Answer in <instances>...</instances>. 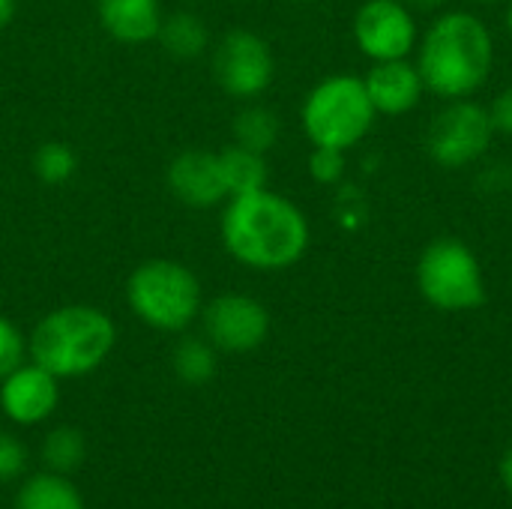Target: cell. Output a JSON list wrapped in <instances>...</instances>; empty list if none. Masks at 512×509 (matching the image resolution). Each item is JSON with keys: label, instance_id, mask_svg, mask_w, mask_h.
<instances>
[{"label": "cell", "instance_id": "603a6c76", "mask_svg": "<svg viewBox=\"0 0 512 509\" xmlns=\"http://www.w3.org/2000/svg\"><path fill=\"white\" fill-rule=\"evenodd\" d=\"M21 363H24V339L12 321L0 318V381Z\"/></svg>", "mask_w": 512, "mask_h": 509}, {"label": "cell", "instance_id": "8992f818", "mask_svg": "<svg viewBox=\"0 0 512 509\" xmlns=\"http://www.w3.org/2000/svg\"><path fill=\"white\" fill-rule=\"evenodd\" d=\"M417 291L438 312H474L486 303V276L477 252L459 237L432 240L417 258Z\"/></svg>", "mask_w": 512, "mask_h": 509}, {"label": "cell", "instance_id": "9c48e42d", "mask_svg": "<svg viewBox=\"0 0 512 509\" xmlns=\"http://www.w3.org/2000/svg\"><path fill=\"white\" fill-rule=\"evenodd\" d=\"M354 42L372 63L411 57L420 42L414 9L402 0H366L354 15Z\"/></svg>", "mask_w": 512, "mask_h": 509}, {"label": "cell", "instance_id": "7c38bea8", "mask_svg": "<svg viewBox=\"0 0 512 509\" xmlns=\"http://www.w3.org/2000/svg\"><path fill=\"white\" fill-rule=\"evenodd\" d=\"M168 189L171 195L195 210L216 207L228 198L222 168H219V153L210 150H183L174 156L168 165Z\"/></svg>", "mask_w": 512, "mask_h": 509}, {"label": "cell", "instance_id": "8fae6325", "mask_svg": "<svg viewBox=\"0 0 512 509\" xmlns=\"http://www.w3.org/2000/svg\"><path fill=\"white\" fill-rule=\"evenodd\" d=\"M57 399V378L36 363H21L0 381V408L12 423L21 426H36L48 420L57 408Z\"/></svg>", "mask_w": 512, "mask_h": 509}, {"label": "cell", "instance_id": "cb8c5ba5", "mask_svg": "<svg viewBox=\"0 0 512 509\" xmlns=\"http://www.w3.org/2000/svg\"><path fill=\"white\" fill-rule=\"evenodd\" d=\"M27 465V450L24 444L9 435V432H0V483H9V480H18L21 471Z\"/></svg>", "mask_w": 512, "mask_h": 509}, {"label": "cell", "instance_id": "ac0fdd59", "mask_svg": "<svg viewBox=\"0 0 512 509\" xmlns=\"http://www.w3.org/2000/svg\"><path fill=\"white\" fill-rule=\"evenodd\" d=\"M231 129H234V144L267 156L276 147V141H279L282 123H279V117L270 108H264V105H246L234 117V126Z\"/></svg>", "mask_w": 512, "mask_h": 509}, {"label": "cell", "instance_id": "ba28073f", "mask_svg": "<svg viewBox=\"0 0 512 509\" xmlns=\"http://www.w3.org/2000/svg\"><path fill=\"white\" fill-rule=\"evenodd\" d=\"M276 75L270 45L252 30H231L213 51V78L234 99L261 96Z\"/></svg>", "mask_w": 512, "mask_h": 509}, {"label": "cell", "instance_id": "6da1fadb", "mask_svg": "<svg viewBox=\"0 0 512 509\" xmlns=\"http://www.w3.org/2000/svg\"><path fill=\"white\" fill-rule=\"evenodd\" d=\"M219 231L234 261L264 273L294 267L312 240L306 213L270 189L228 198Z\"/></svg>", "mask_w": 512, "mask_h": 509}, {"label": "cell", "instance_id": "3957f363", "mask_svg": "<svg viewBox=\"0 0 512 509\" xmlns=\"http://www.w3.org/2000/svg\"><path fill=\"white\" fill-rule=\"evenodd\" d=\"M117 327L96 306H63L48 312L30 333L36 366L60 378H81L99 369L114 351Z\"/></svg>", "mask_w": 512, "mask_h": 509}, {"label": "cell", "instance_id": "e0dca14e", "mask_svg": "<svg viewBox=\"0 0 512 509\" xmlns=\"http://www.w3.org/2000/svg\"><path fill=\"white\" fill-rule=\"evenodd\" d=\"M156 39L162 42V48L171 54V57H198L207 51V42H210V33H207V24L192 15V12H174L168 18H162V27L156 33Z\"/></svg>", "mask_w": 512, "mask_h": 509}, {"label": "cell", "instance_id": "9a60e30c", "mask_svg": "<svg viewBox=\"0 0 512 509\" xmlns=\"http://www.w3.org/2000/svg\"><path fill=\"white\" fill-rule=\"evenodd\" d=\"M15 509H84V501L66 474L45 471V474L30 477L18 489Z\"/></svg>", "mask_w": 512, "mask_h": 509}, {"label": "cell", "instance_id": "52a82bcc", "mask_svg": "<svg viewBox=\"0 0 512 509\" xmlns=\"http://www.w3.org/2000/svg\"><path fill=\"white\" fill-rule=\"evenodd\" d=\"M495 135L498 132L492 126L489 108L471 99H450L429 123L426 150L435 165L456 171L480 162L489 153Z\"/></svg>", "mask_w": 512, "mask_h": 509}, {"label": "cell", "instance_id": "5bb4252c", "mask_svg": "<svg viewBox=\"0 0 512 509\" xmlns=\"http://www.w3.org/2000/svg\"><path fill=\"white\" fill-rule=\"evenodd\" d=\"M96 15L105 33L126 45L150 42L162 27L159 0H96Z\"/></svg>", "mask_w": 512, "mask_h": 509}, {"label": "cell", "instance_id": "30bf717a", "mask_svg": "<svg viewBox=\"0 0 512 509\" xmlns=\"http://www.w3.org/2000/svg\"><path fill=\"white\" fill-rule=\"evenodd\" d=\"M204 339L225 354H249L270 333V312L246 294H219L201 312Z\"/></svg>", "mask_w": 512, "mask_h": 509}, {"label": "cell", "instance_id": "d6986e66", "mask_svg": "<svg viewBox=\"0 0 512 509\" xmlns=\"http://www.w3.org/2000/svg\"><path fill=\"white\" fill-rule=\"evenodd\" d=\"M174 372L183 384L189 387H204L216 375V348L207 339H183L174 348Z\"/></svg>", "mask_w": 512, "mask_h": 509}, {"label": "cell", "instance_id": "ffe728a7", "mask_svg": "<svg viewBox=\"0 0 512 509\" xmlns=\"http://www.w3.org/2000/svg\"><path fill=\"white\" fill-rule=\"evenodd\" d=\"M84 456H87L84 435L72 426L51 429L42 441V462L54 474H72L75 468H81Z\"/></svg>", "mask_w": 512, "mask_h": 509}, {"label": "cell", "instance_id": "d4e9b609", "mask_svg": "<svg viewBox=\"0 0 512 509\" xmlns=\"http://www.w3.org/2000/svg\"><path fill=\"white\" fill-rule=\"evenodd\" d=\"M489 117H492L495 132H501V135H512V84L510 87H504V90L492 99Z\"/></svg>", "mask_w": 512, "mask_h": 509}, {"label": "cell", "instance_id": "f546056e", "mask_svg": "<svg viewBox=\"0 0 512 509\" xmlns=\"http://www.w3.org/2000/svg\"><path fill=\"white\" fill-rule=\"evenodd\" d=\"M477 3H507V0H477Z\"/></svg>", "mask_w": 512, "mask_h": 509}, {"label": "cell", "instance_id": "277c9868", "mask_svg": "<svg viewBox=\"0 0 512 509\" xmlns=\"http://www.w3.org/2000/svg\"><path fill=\"white\" fill-rule=\"evenodd\" d=\"M375 105L357 75H330L318 81L300 111L303 132L315 147L351 150L375 126Z\"/></svg>", "mask_w": 512, "mask_h": 509}, {"label": "cell", "instance_id": "83f0119b", "mask_svg": "<svg viewBox=\"0 0 512 509\" xmlns=\"http://www.w3.org/2000/svg\"><path fill=\"white\" fill-rule=\"evenodd\" d=\"M15 18V0H0V30Z\"/></svg>", "mask_w": 512, "mask_h": 509}, {"label": "cell", "instance_id": "2e32d148", "mask_svg": "<svg viewBox=\"0 0 512 509\" xmlns=\"http://www.w3.org/2000/svg\"><path fill=\"white\" fill-rule=\"evenodd\" d=\"M219 168H222L228 198L267 189V159H264V153L231 144V147H225L219 153Z\"/></svg>", "mask_w": 512, "mask_h": 509}, {"label": "cell", "instance_id": "7402d4cb", "mask_svg": "<svg viewBox=\"0 0 512 509\" xmlns=\"http://www.w3.org/2000/svg\"><path fill=\"white\" fill-rule=\"evenodd\" d=\"M309 174L315 183L333 186L345 177V150H333V147H315L309 156Z\"/></svg>", "mask_w": 512, "mask_h": 509}, {"label": "cell", "instance_id": "44dd1931", "mask_svg": "<svg viewBox=\"0 0 512 509\" xmlns=\"http://www.w3.org/2000/svg\"><path fill=\"white\" fill-rule=\"evenodd\" d=\"M75 168H78V156L63 141H45L33 156V171L48 186H60V183L72 180Z\"/></svg>", "mask_w": 512, "mask_h": 509}, {"label": "cell", "instance_id": "484cf974", "mask_svg": "<svg viewBox=\"0 0 512 509\" xmlns=\"http://www.w3.org/2000/svg\"><path fill=\"white\" fill-rule=\"evenodd\" d=\"M408 9H414V12H435V9H441L447 0H402Z\"/></svg>", "mask_w": 512, "mask_h": 509}, {"label": "cell", "instance_id": "7a4b0ae2", "mask_svg": "<svg viewBox=\"0 0 512 509\" xmlns=\"http://www.w3.org/2000/svg\"><path fill=\"white\" fill-rule=\"evenodd\" d=\"M495 39L483 18L450 9L432 21L420 39L417 69L429 93L441 99H471L492 75Z\"/></svg>", "mask_w": 512, "mask_h": 509}, {"label": "cell", "instance_id": "5b68a950", "mask_svg": "<svg viewBox=\"0 0 512 509\" xmlns=\"http://www.w3.org/2000/svg\"><path fill=\"white\" fill-rule=\"evenodd\" d=\"M126 300L153 330L180 333L201 315V282L180 261L150 258L132 270Z\"/></svg>", "mask_w": 512, "mask_h": 509}, {"label": "cell", "instance_id": "4fadbf2b", "mask_svg": "<svg viewBox=\"0 0 512 509\" xmlns=\"http://www.w3.org/2000/svg\"><path fill=\"white\" fill-rule=\"evenodd\" d=\"M366 93L375 105L378 114H390V117H402L408 111H414L426 93L423 75L417 69V63L405 60H381L372 63V69L363 75Z\"/></svg>", "mask_w": 512, "mask_h": 509}, {"label": "cell", "instance_id": "4dcf8cb0", "mask_svg": "<svg viewBox=\"0 0 512 509\" xmlns=\"http://www.w3.org/2000/svg\"><path fill=\"white\" fill-rule=\"evenodd\" d=\"M297 3H309V0H297Z\"/></svg>", "mask_w": 512, "mask_h": 509}, {"label": "cell", "instance_id": "4316f807", "mask_svg": "<svg viewBox=\"0 0 512 509\" xmlns=\"http://www.w3.org/2000/svg\"><path fill=\"white\" fill-rule=\"evenodd\" d=\"M501 480H504L507 492L512 495V447L504 453V459H501Z\"/></svg>", "mask_w": 512, "mask_h": 509}, {"label": "cell", "instance_id": "f1b7e54d", "mask_svg": "<svg viewBox=\"0 0 512 509\" xmlns=\"http://www.w3.org/2000/svg\"><path fill=\"white\" fill-rule=\"evenodd\" d=\"M504 27H507V33L512 36V0H507V9H504Z\"/></svg>", "mask_w": 512, "mask_h": 509}]
</instances>
